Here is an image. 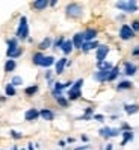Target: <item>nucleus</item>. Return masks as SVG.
<instances>
[{"mask_svg": "<svg viewBox=\"0 0 139 150\" xmlns=\"http://www.w3.org/2000/svg\"><path fill=\"white\" fill-rule=\"evenodd\" d=\"M27 35H29L27 18H26V17H21L20 18V26H18V29H17V37H18L20 40H24V38H27Z\"/></svg>", "mask_w": 139, "mask_h": 150, "instance_id": "obj_1", "label": "nucleus"}, {"mask_svg": "<svg viewBox=\"0 0 139 150\" xmlns=\"http://www.w3.org/2000/svg\"><path fill=\"white\" fill-rule=\"evenodd\" d=\"M82 83H83V81H82V79H79V81L73 85V88H71V90H70V93H68L70 100H76V99H79V97L82 96V91H80Z\"/></svg>", "mask_w": 139, "mask_h": 150, "instance_id": "obj_2", "label": "nucleus"}, {"mask_svg": "<svg viewBox=\"0 0 139 150\" xmlns=\"http://www.w3.org/2000/svg\"><path fill=\"white\" fill-rule=\"evenodd\" d=\"M67 15H68V17H73V18L80 17V15H82V8H80V5L70 3V5L67 6Z\"/></svg>", "mask_w": 139, "mask_h": 150, "instance_id": "obj_3", "label": "nucleus"}, {"mask_svg": "<svg viewBox=\"0 0 139 150\" xmlns=\"http://www.w3.org/2000/svg\"><path fill=\"white\" fill-rule=\"evenodd\" d=\"M117 8H119V9H123L126 12H135L138 11V3L136 2H118Z\"/></svg>", "mask_w": 139, "mask_h": 150, "instance_id": "obj_4", "label": "nucleus"}, {"mask_svg": "<svg viewBox=\"0 0 139 150\" xmlns=\"http://www.w3.org/2000/svg\"><path fill=\"white\" fill-rule=\"evenodd\" d=\"M119 37H121V40H132L133 37H135V32L132 30V28L130 26H127V24H124V26H121V30H119Z\"/></svg>", "mask_w": 139, "mask_h": 150, "instance_id": "obj_5", "label": "nucleus"}, {"mask_svg": "<svg viewBox=\"0 0 139 150\" xmlns=\"http://www.w3.org/2000/svg\"><path fill=\"white\" fill-rule=\"evenodd\" d=\"M121 134V130L119 129H110V127H103L100 130V137L103 138H110V137H117Z\"/></svg>", "mask_w": 139, "mask_h": 150, "instance_id": "obj_6", "label": "nucleus"}, {"mask_svg": "<svg viewBox=\"0 0 139 150\" xmlns=\"http://www.w3.org/2000/svg\"><path fill=\"white\" fill-rule=\"evenodd\" d=\"M109 53V47L107 46H98L97 47V61L98 62H104V58Z\"/></svg>", "mask_w": 139, "mask_h": 150, "instance_id": "obj_7", "label": "nucleus"}, {"mask_svg": "<svg viewBox=\"0 0 139 150\" xmlns=\"http://www.w3.org/2000/svg\"><path fill=\"white\" fill-rule=\"evenodd\" d=\"M21 53H23V50L20 47H8V50H6V55L9 56V58H12V59L18 58Z\"/></svg>", "mask_w": 139, "mask_h": 150, "instance_id": "obj_8", "label": "nucleus"}, {"mask_svg": "<svg viewBox=\"0 0 139 150\" xmlns=\"http://www.w3.org/2000/svg\"><path fill=\"white\" fill-rule=\"evenodd\" d=\"M83 41H85L83 33H76V35H74V38H73V46H74L76 49H82Z\"/></svg>", "mask_w": 139, "mask_h": 150, "instance_id": "obj_9", "label": "nucleus"}, {"mask_svg": "<svg viewBox=\"0 0 139 150\" xmlns=\"http://www.w3.org/2000/svg\"><path fill=\"white\" fill-rule=\"evenodd\" d=\"M38 117H39V112L37 109H29V111H26V114H24V118L27 120V121L37 120Z\"/></svg>", "mask_w": 139, "mask_h": 150, "instance_id": "obj_10", "label": "nucleus"}, {"mask_svg": "<svg viewBox=\"0 0 139 150\" xmlns=\"http://www.w3.org/2000/svg\"><path fill=\"white\" fill-rule=\"evenodd\" d=\"M109 71H110V70H103V71H98V73H95V74H94V77L97 79L98 82H104V81H107Z\"/></svg>", "mask_w": 139, "mask_h": 150, "instance_id": "obj_11", "label": "nucleus"}, {"mask_svg": "<svg viewBox=\"0 0 139 150\" xmlns=\"http://www.w3.org/2000/svg\"><path fill=\"white\" fill-rule=\"evenodd\" d=\"M124 73L127 76H133L136 73V65H133L132 62H126L124 64Z\"/></svg>", "mask_w": 139, "mask_h": 150, "instance_id": "obj_12", "label": "nucleus"}, {"mask_svg": "<svg viewBox=\"0 0 139 150\" xmlns=\"http://www.w3.org/2000/svg\"><path fill=\"white\" fill-rule=\"evenodd\" d=\"M95 37H97V30L95 29H88V30H85V33H83V38H85V41H92Z\"/></svg>", "mask_w": 139, "mask_h": 150, "instance_id": "obj_13", "label": "nucleus"}, {"mask_svg": "<svg viewBox=\"0 0 139 150\" xmlns=\"http://www.w3.org/2000/svg\"><path fill=\"white\" fill-rule=\"evenodd\" d=\"M39 115L44 118V120H47V121H51V120L55 118V114L51 112L50 109H42V111L39 112Z\"/></svg>", "mask_w": 139, "mask_h": 150, "instance_id": "obj_14", "label": "nucleus"}, {"mask_svg": "<svg viewBox=\"0 0 139 150\" xmlns=\"http://www.w3.org/2000/svg\"><path fill=\"white\" fill-rule=\"evenodd\" d=\"M62 50H64L65 55H70V53H71V50H73V41H64Z\"/></svg>", "mask_w": 139, "mask_h": 150, "instance_id": "obj_15", "label": "nucleus"}, {"mask_svg": "<svg viewBox=\"0 0 139 150\" xmlns=\"http://www.w3.org/2000/svg\"><path fill=\"white\" fill-rule=\"evenodd\" d=\"M95 47H98V44L95 42V41H89V42H83L82 50H83V52H89L91 49H95Z\"/></svg>", "mask_w": 139, "mask_h": 150, "instance_id": "obj_16", "label": "nucleus"}, {"mask_svg": "<svg viewBox=\"0 0 139 150\" xmlns=\"http://www.w3.org/2000/svg\"><path fill=\"white\" fill-rule=\"evenodd\" d=\"M55 64V58L53 56H44V59H42V62H41V67H50V65H53Z\"/></svg>", "mask_w": 139, "mask_h": 150, "instance_id": "obj_17", "label": "nucleus"}, {"mask_svg": "<svg viewBox=\"0 0 139 150\" xmlns=\"http://www.w3.org/2000/svg\"><path fill=\"white\" fill-rule=\"evenodd\" d=\"M124 111L132 115V114H136V112L139 111V106H138V105H126V106H124Z\"/></svg>", "mask_w": 139, "mask_h": 150, "instance_id": "obj_18", "label": "nucleus"}, {"mask_svg": "<svg viewBox=\"0 0 139 150\" xmlns=\"http://www.w3.org/2000/svg\"><path fill=\"white\" fill-rule=\"evenodd\" d=\"M65 64H67V59H65V58H62V59L58 61V64H56V73H58V74H60V73L64 71Z\"/></svg>", "mask_w": 139, "mask_h": 150, "instance_id": "obj_19", "label": "nucleus"}, {"mask_svg": "<svg viewBox=\"0 0 139 150\" xmlns=\"http://www.w3.org/2000/svg\"><path fill=\"white\" fill-rule=\"evenodd\" d=\"M48 5V2H46V0H38V2H33V8L38 11H42L44 8Z\"/></svg>", "mask_w": 139, "mask_h": 150, "instance_id": "obj_20", "label": "nucleus"}, {"mask_svg": "<svg viewBox=\"0 0 139 150\" xmlns=\"http://www.w3.org/2000/svg\"><path fill=\"white\" fill-rule=\"evenodd\" d=\"M15 65H17L15 61H14V59H9V61H8V62L5 64V71H6V73H11L12 70L15 68Z\"/></svg>", "mask_w": 139, "mask_h": 150, "instance_id": "obj_21", "label": "nucleus"}, {"mask_svg": "<svg viewBox=\"0 0 139 150\" xmlns=\"http://www.w3.org/2000/svg\"><path fill=\"white\" fill-rule=\"evenodd\" d=\"M51 46V40L50 38H44L41 42H39V50H46Z\"/></svg>", "mask_w": 139, "mask_h": 150, "instance_id": "obj_22", "label": "nucleus"}, {"mask_svg": "<svg viewBox=\"0 0 139 150\" xmlns=\"http://www.w3.org/2000/svg\"><path fill=\"white\" fill-rule=\"evenodd\" d=\"M42 59H44V55H42V53H35V55H33V64L41 65Z\"/></svg>", "mask_w": 139, "mask_h": 150, "instance_id": "obj_23", "label": "nucleus"}, {"mask_svg": "<svg viewBox=\"0 0 139 150\" xmlns=\"http://www.w3.org/2000/svg\"><path fill=\"white\" fill-rule=\"evenodd\" d=\"M117 88H118V90H128V88H132V82L123 81V82H119V85H118Z\"/></svg>", "mask_w": 139, "mask_h": 150, "instance_id": "obj_24", "label": "nucleus"}, {"mask_svg": "<svg viewBox=\"0 0 139 150\" xmlns=\"http://www.w3.org/2000/svg\"><path fill=\"white\" fill-rule=\"evenodd\" d=\"M118 71H119V70H118L117 67H115V68H112L110 71H109V76H107V81H109V82H110V81H114V79H115V77L118 76Z\"/></svg>", "mask_w": 139, "mask_h": 150, "instance_id": "obj_25", "label": "nucleus"}, {"mask_svg": "<svg viewBox=\"0 0 139 150\" xmlns=\"http://www.w3.org/2000/svg\"><path fill=\"white\" fill-rule=\"evenodd\" d=\"M123 134H124V139H123V143H121V146H126L127 141H130L133 138V134L132 132H123Z\"/></svg>", "mask_w": 139, "mask_h": 150, "instance_id": "obj_26", "label": "nucleus"}, {"mask_svg": "<svg viewBox=\"0 0 139 150\" xmlns=\"http://www.w3.org/2000/svg\"><path fill=\"white\" fill-rule=\"evenodd\" d=\"M37 91H38V86H37V85L29 86V88H26V96H33Z\"/></svg>", "mask_w": 139, "mask_h": 150, "instance_id": "obj_27", "label": "nucleus"}, {"mask_svg": "<svg viewBox=\"0 0 139 150\" xmlns=\"http://www.w3.org/2000/svg\"><path fill=\"white\" fill-rule=\"evenodd\" d=\"M56 100H58V103L60 105V106H64V108H67V106H68V102H67V99H64L62 96H56Z\"/></svg>", "mask_w": 139, "mask_h": 150, "instance_id": "obj_28", "label": "nucleus"}, {"mask_svg": "<svg viewBox=\"0 0 139 150\" xmlns=\"http://www.w3.org/2000/svg\"><path fill=\"white\" fill-rule=\"evenodd\" d=\"M97 65L100 68V71H103V70H112V65L109 62H98Z\"/></svg>", "mask_w": 139, "mask_h": 150, "instance_id": "obj_29", "label": "nucleus"}, {"mask_svg": "<svg viewBox=\"0 0 139 150\" xmlns=\"http://www.w3.org/2000/svg\"><path fill=\"white\" fill-rule=\"evenodd\" d=\"M6 96H15V88L12 83L6 85Z\"/></svg>", "mask_w": 139, "mask_h": 150, "instance_id": "obj_30", "label": "nucleus"}, {"mask_svg": "<svg viewBox=\"0 0 139 150\" xmlns=\"http://www.w3.org/2000/svg\"><path fill=\"white\" fill-rule=\"evenodd\" d=\"M14 86H17V85H21L23 83V79L20 77V76H15V77H12V82H11Z\"/></svg>", "mask_w": 139, "mask_h": 150, "instance_id": "obj_31", "label": "nucleus"}, {"mask_svg": "<svg viewBox=\"0 0 139 150\" xmlns=\"http://www.w3.org/2000/svg\"><path fill=\"white\" fill-rule=\"evenodd\" d=\"M8 46H9V47H18V46H17V38L8 40Z\"/></svg>", "mask_w": 139, "mask_h": 150, "instance_id": "obj_32", "label": "nucleus"}, {"mask_svg": "<svg viewBox=\"0 0 139 150\" xmlns=\"http://www.w3.org/2000/svg\"><path fill=\"white\" fill-rule=\"evenodd\" d=\"M62 44H64V38L60 37V38H58L56 40V42H55V47L58 49V47H62Z\"/></svg>", "mask_w": 139, "mask_h": 150, "instance_id": "obj_33", "label": "nucleus"}, {"mask_svg": "<svg viewBox=\"0 0 139 150\" xmlns=\"http://www.w3.org/2000/svg\"><path fill=\"white\" fill-rule=\"evenodd\" d=\"M132 30H133V32H139V21H133V24H132Z\"/></svg>", "mask_w": 139, "mask_h": 150, "instance_id": "obj_34", "label": "nucleus"}, {"mask_svg": "<svg viewBox=\"0 0 139 150\" xmlns=\"http://www.w3.org/2000/svg\"><path fill=\"white\" fill-rule=\"evenodd\" d=\"M11 135H12L14 138H17V139L23 137V135H21V134H18V132H17V130H11Z\"/></svg>", "mask_w": 139, "mask_h": 150, "instance_id": "obj_35", "label": "nucleus"}, {"mask_svg": "<svg viewBox=\"0 0 139 150\" xmlns=\"http://www.w3.org/2000/svg\"><path fill=\"white\" fill-rule=\"evenodd\" d=\"M132 53H133V56H139V46H138L136 49H133Z\"/></svg>", "mask_w": 139, "mask_h": 150, "instance_id": "obj_36", "label": "nucleus"}, {"mask_svg": "<svg viewBox=\"0 0 139 150\" xmlns=\"http://www.w3.org/2000/svg\"><path fill=\"white\" fill-rule=\"evenodd\" d=\"M94 118L97 120V121H103V120H104V117H103V115H100V114H98V115H94Z\"/></svg>", "mask_w": 139, "mask_h": 150, "instance_id": "obj_37", "label": "nucleus"}, {"mask_svg": "<svg viewBox=\"0 0 139 150\" xmlns=\"http://www.w3.org/2000/svg\"><path fill=\"white\" fill-rule=\"evenodd\" d=\"M46 77H47V79H50V77H51V73H50V71H47V73H46Z\"/></svg>", "mask_w": 139, "mask_h": 150, "instance_id": "obj_38", "label": "nucleus"}, {"mask_svg": "<svg viewBox=\"0 0 139 150\" xmlns=\"http://www.w3.org/2000/svg\"><path fill=\"white\" fill-rule=\"evenodd\" d=\"M106 150H112V144H107L106 146Z\"/></svg>", "mask_w": 139, "mask_h": 150, "instance_id": "obj_39", "label": "nucleus"}, {"mask_svg": "<svg viewBox=\"0 0 139 150\" xmlns=\"http://www.w3.org/2000/svg\"><path fill=\"white\" fill-rule=\"evenodd\" d=\"M27 149H29V150H33V146H32V144H29V147H27Z\"/></svg>", "mask_w": 139, "mask_h": 150, "instance_id": "obj_40", "label": "nucleus"}, {"mask_svg": "<svg viewBox=\"0 0 139 150\" xmlns=\"http://www.w3.org/2000/svg\"><path fill=\"white\" fill-rule=\"evenodd\" d=\"M12 150H17V147H12Z\"/></svg>", "mask_w": 139, "mask_h": 150, "instance_id": "obj_41", "label": "nucleus"}, {"mask_svg": "<svg viewBox=\"0 0 139 150\" xmlns=\"http://www.w3.org/2000/svg\"><path fill=\"white\" fill-rule=\"evenodd\" d=\"M23 150H24V149H23Z\"/></svg>", "mask_w": 139, "mask_h": 150, "instance_id": "obj_42", "label": "nucleus"}]
</instances>
